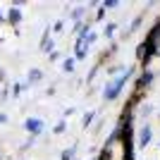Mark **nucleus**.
<instances>
[{"label": "nucleus", "mask_w": 160, "mask_h": 160, "mask_svg": "<svg viewBox=\"0 0 160 160\" xmlns=\"http://www.w3.org/2000/svg\"><path fill=\"white\" fill-rule=\"evenodd\" d=\"M124 81H127V74H124V77H117V79H115L112 84L105 88V96H108V98H115V93H117V91L124 86Z\"/></svg>", "instance_id": "nucleus-1"}]
</instances>
